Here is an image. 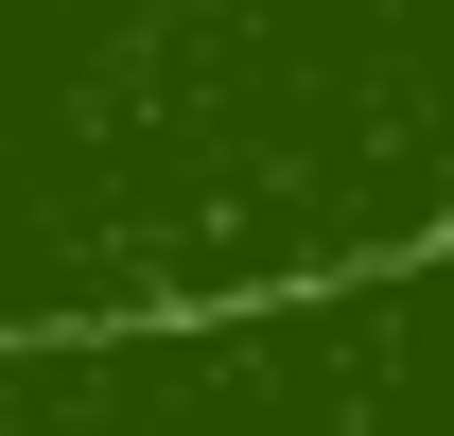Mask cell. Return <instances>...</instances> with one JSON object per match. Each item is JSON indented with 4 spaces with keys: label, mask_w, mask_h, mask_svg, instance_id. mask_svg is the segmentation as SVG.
Masks as SVG:
<instances>
[{
    "label": "cell",
    "mask_w": 454,
    "mask_h": 436,
    "mask_svg": "<svg viewBox=\"0 0 454 436\" xmlns=\"http://www.w3.org/2000/svg\"><path fill=\"white\" fill-rule=\"evenodd\" d=\"M419 245H454V0H0V349Z\"/></svg>",
    "instance_id": "1"
}]
</instances>
